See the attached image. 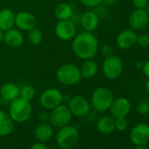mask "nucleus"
I'll return each mask as SVG.
<instances>
[{
  "mask_svg": "<svg viewBox=\"0 0 149 149\" xmlns=\"http://www.w3.org/2000/svg\"><path fill=\"white\" fill-rule=\"evenodd\" d=\"M99 42L93 33L81 32L72 40V51L81 60L93 59L98 53Z\"/></svg>",
  "mask_w": 149,
  "mask_h": 149,
  "instance_id": "1",
  "label": "nucleus"
},
{
  "mask_svg": "<svg viewBox=\"0 0 149 149\" xmlns=\"http://www.w3.org/2000/svg\"><path fill=\"white\" fill-rule=\"evenodd\" d=\"M57 81L66 86H71L78 84L83 78L80 68L74 63H65L59 67L56 71Z\"/></svg>",
  "mask_w": 149,
  "mask_h": 149,
  "instance_id": "2",
  "label": "nucleus"
},
{
  "mask_svg": "<svg viewBox=\"0 0 149 149\" xmlns=\"http://www.w3.org/2000/svg\"><path fill=\"white\" fill-rule=\"evenodd\" d=\"M33 107L29 101L21 97L11 102L9 106V115L13 122L24 123L26 122L32 116Z\"/></svg>",
  "mask_w": 149,
  "mask_h": 149,
  "instance_id": "3",
  "label": "nucleus"
},
{
  "mask_svg": "<svg viewBox=\"0 0 149 149\" xmlns=\"http://www.w3.org/2000/svg\"><path fill=\"white\" fill-rule=\"evenodd\" d=\"M112 92L105 87L97 88L91 95V106L99 112H104L109 110L113 101Z\"/></svg>",
  "mask_w": 149,
  "mask_h": 149,
  "instance_id": "4",
  "label": "nucleus"
},
{
  "mask_svg": "<svg viewBox=\"0 0 149 149\" xmlns=\"http://www.w3.org/2000/svg\"><path fill=\"white\" fill-rule=\"evenodd\" d=\"M79 140L78 130L73 125H65L59 128L56 134V142L60 147L71 148Z\"/></svg>",
  "mask_w": 149,
  "mask_h": 149,
  "instance_id": "5",
  "label": "nucleus"
},
{
  "mask_svg": "<svg viewBox=\"0 0 149 149\" xmlns=\"http://www.w3.org/2000/svg\"><path fill=\"white\" fill-rule=\"evenodd\" d=\"M123 61L117 55H111L105 57L103 62V73L104 77L111 80L118 78L123 72Z\"/></svg>",
  "mask_w": 149,
  "mask_h": 149,
  "instance_id": "6",
  "label": "nucleus"
},
{
  "mask_svg": "<svg viewBox=\"0 0 149 149\" xmlns=\"http://www.w3.org/2000/svg\"><path fill=\"white\" fill-rule=\"evenodd\" d=\"M72 113L68 105L61 104L56 106L49 113V122L52 126L61 128L69 125L72 119Z\"/></svg>",
  "mask_w": 149,
  "mask_h": 149,
  "instance_id": "7",
  "label": "nucleus"
},
{
  "mask_svg": "<svg viewBox=\"0 0 149 149\" xmlns=\"http://www.w3.org/2000/svg\"><path fill=\"white\" fill-rule=\"evenodd\" d=\"M40 104L46 110H53L63 101L62 93L56 88H48L40 96Z\"/></svg>",
  "mask_w": 149,
  "mask_h": 149,
  "instance_id": "8",
  "label": "nucleus"
},
{
  "mask_svg": "<svg viewBox=\"0 0 149 149\" xmlns=\"http://www.w3.org/2000/svg\"><path fill=\"white\" fill-rule=\"evenodd\" d=\"M54 33L58 39L69 41L77 35V26L71 19L58 20L54 27Z\"/></svg>",
  "mask_w": 149,
  "mask_h": 149,
  "instance_id": "9",
  "label": "nucleus"
},
{
  "mask_svg": "<svg viewBox=\"0 0 149 149\" xmlns=\"http://www.w3.org/2000/svg\"><path fill=\"white\" fill-rule=\"evenodd\" d=\"M68 108L72 113L77 117L86 116L91 110V104L84 96L77 95L73 97L68 103Z\"/></svg>",
  "mask_w": 149,
  "mask_h": 149,
  "instance_id": "10",
  "label": "nucleus"
},
{
  "mask_svg": "<svg viewBox=\"0 0 149 149\" xmlns=\"http://www.w3.org/2000/svg\"><path fill=\"white\" fill-rule=\"evenodd\" d=\"M37 19L30 12L22 11L15 14V26L20 31H26L36 27Z\"/></svg>",
  "mask_w": 149,
  "mask_h": 149,
  "instance_id": "11",
  "label": "nucleus"
},
{
  "mask_svg": "<svg viewBox=\"0 0 149 149\" xmlns=\"http://www.w3.org/2000/svg\"><path fill=\"white\" fill-rule=\"evenodd\" d=\"M109 111L111 116L114 118H125L131 111V103L125 97L113 99Z\"/></svg>",
  "mask_w": 149,
  "mask_h": 149,
  "instance_id": "12",
  "label": "nucleus"
},
{
  "mask_svg": "<svg viewBox=\"0 0 149 149\" xmlns=\"http://www.w3.org/2000/svg\"><path fill=\"white\" fill-rule=\"evenodd\" d=\"M130 139L135 146L146 145L149 142V125L145 123L136 125L131 131Z\"/></svg>",
  "mask_w": 149,
  "mask_h": 149,
  "instance_id": "13",
  "label": "nucleus"
},
{
  "mask_svg": "<svg viewBox=\"0 0 149 149\" xmlns=\"http://www.w3.org/2000/svg\"><path fill=\"white\" fill-rule=\"evenodd\" d=\"M128 22L134 30L145 29L149 24V16L145 9H136L129 16Z\"/></svg>",
  "mask_w": 149,
  "mask_h": 149,
  "instance_id": "14",
  "label": "nucleus"
},
{
  "mask_svg": "<svg viewBox=\"0 0 149 149\" xmlns=\"http://www.w3.org/2000/svg\"><path fill=\"white\" fill-rule=\"evenodd\" d=\"M137 34L133 30L126 29L120 32L117 38L116 43L118 47L121 49H129L136 44Z\"/></svg>",
  "mask_w": 149,
  "mask_h": 149,
  "instance_id": "15",
  "label": "nucleus"
},
{
  "mask_svg": "<svg viewBox=\"0 0 149 149\" xmlns=\"http://www.w3.org/2000/svg\"><path fill=\"white\" fill-rule=\"evenodd\" d=\"M24 35L18 28H11L4 33V42L11 47H19L24 44Z\"/></svg>",
  "mask_w": 149,
  "mask_h": 149,
  "instance_id": "16",
  "label": "nucleus"
},
{
  "mask_svg": "<svg viewBox=\"0 0 149 149\" xmlns=\"http://www.w3.org/2000/svg\"><path fill=\"white\" fill-rule=\"evenodd\" d=\"M80 24L84 31L93 33L99 25V18L97 13L92 11H88L83 13L80 18Z\"/></svg>",
  "mask_w": 149,
  "mask_h": 149,
  "instance_id": "17",
  "label": "nucleus"
},
{
  "mask_svg": "<svg viewBox=\"0 0 149 149\" xmlns=\"http://www.w3.org/2000/svg\"><path fill=\"white\" fill-rule=\"evenodd\" d=\"M20 89L13 83H6L0 88V95L7 102H12L19 97Z\"/></svg>",
  "mask_w": 149,
  "mask_h": 149,
  "instance_id": "18",
  "label": "nucleus"
},
{
  "mask_svg": "<svg viewBox=\"0 0 149 149\" xmlns=\"http://www.w3.org/2000/svg\"><path fill=\"white\" fill-rule=\"evenodd\" d=\"M14 26L15 13L8 8H3L0 10V29L6 32Z\"/></svg>",
  "mask_w": 149,
  "mask_h": 149,
  "instance_id": "19",
  "label": "nucleus"
},
{
  "mask_svg": "<svg viewBox=\"0 0 149 149\" xmlns=\"http://www.w3.org/2000/svg\"><path fill=\"white\" fill-rule=\"evenodd\" d=\"M54 134V129L51 124L40 123L34 130V137L40 142L49 140Z\"/></svg>",
  "mask_w": 149,
  "mask_h": 149,
  "instance_id": "20",
  "label": "nucleus"
},
{
  "mask_svg": "<svg viewBox=\"0 0 149 149\" xmlns=\"http://www.w3.org/2000/svg\"><path fill=\"white\" fill-rule=\"evenodd\" d=\"M14 128V122L10 115L0 110V137L11 134Z\"/></svg>",
  "mask_w": 149,
  "mask_h": 149,
  "instance_id": "21",
  "label": "nucleus"
},
{
  "mask_svg": "<svg viewBox=\"0 0 149 149\" xmlns=\"http://www.w3.org/2000/svg\"><path fill=\"white\" fill-rule=\"evenodd\" d=\"M80 71L82 78L91 79L96 76L98 71V65L93 59L85 60L84 64L80 68Z\"/></svg>",
  "mask_w": 149,
  "mask_h": 149,
  "instance_id": "22",
  "label": "nucleus"
},
{
  "mask_svg": "<svg viewBox=\"0 0 149 149\" xmlns=\"http://www.w3.org/2000/svg\"><path fill=\"white\" fill-rule=\"evenodd\" d=\"M73 14H74L73 8L68 3H60L54 7V15L58 20L71 19Z\"/></svg>",
  "mask_w": 149,
  "mask_h": 149,
  "instance_id": "23",
  "label": "nucleus"
},
{
  "mask_svg": "<svg viewBox=\"0 0 149 149\" xmlns=\"http://www.w3.org/2000/svg\"><path fill=\"white\" fill-rule=\"evenodd\" d=\"M97 129L100 133L110 134L115 130V118L111 116H104L97 123Z\"/></svg>",
  "mask_w": 149,
  "mask_h": 149,
  "instance_id": "24",
  "label": "nucleus"
},
{
  "mask_svg": "<svg viewBox=\"0 0 149 149\" xmlns=\"http://www.w3.org/2000/svg\"><path fill=\"white\" fill-rule=\"evenodd\" d=\"M27 39L31 44L38 46L43 40V33L39 28L34 27L27 32Z\"/></svg>",
  "mask_w": 149,
  "mask_h": 149,
  "instance_id": "25",
  "label": "nucleus"
},
{
  "mask_svg": "<svg viewBox=\"0 0 149 149\" xmlns=\"http://www.w3.org/2000/svg\"><path fill=\"white\" fill-rule=\"evenodd\" d=\"M35 94H36V91H35L34 87L32 86V85L26 84V85H24L20 89L19 97H21V98H23V99H25L26 101L31 102L34 98Z\"/></svg>",
  "mask_w": 149,
  "mask_h": 149,
  "instance_id": "26",
  "label": "nucleus"
},
{
  "mask_svg": "<svg viewBox=\"0 0 149 149\" xmlns=\"http://www.w3.org/2000/svg\"><path fill=\"white\" fill-rule=\"evenodd\" d=\"M128 127V121L125 118H115V129L119 132H124Z\"/></svg>",
  "mask_w": 149,
  "mask_h": 149,
  "instance_id": "27",
  "label": "nucleus"
},
{
  "mask_svg": "<svg viewBox=\"0 0 149 149\" xmlns=\"http://www.w3.org/2000/svg\"><path fill=\"white\" fill-rule=\"evenodd\" d=\"M137 111L140 115H147L149 113V102L141 101L137 106Z\"/></svg>",
  "mask_w": 149,
  "mask_h": 149,
  "instance_id": "28",
  "label": "nucleus"
},
{
  "mask_svg": "<svg viewBox=\"0 0 149 149\" xmlns=\"http://www.w3.org/2000/svg\"><path fill=\"white\" fill-rule=\"evenodd\" d=\"M136 44L139 45L140 47H149V35L143 33L139 36H137V41Z\"/></svg>",
  "mask_w": 149,
  "mask_h": 149,
  "instance_id": "29",
  "label": "nucleus"
},
{
  "mask_svg": "<svg viewBox=\"0 0 149 149\" xmlns=\"http://www.w3.org/2000/svg\"><path fill=\"white\" fill-rule=\"evenodd\" d=\"M100 52L102 54V55L105 58V57H108V56H111L113 54V49L111 47V45L109 44H103L101 47H100Z\"/></svg>",
  "mask_w": 149,
  "mask_h": 149,
  "instance_id": "30",
  "label": "nucleus"
},
{
  "mask_svg": "<svg viewBox=\"0 0 149 149\" xmlns=\"http://www.w3.org/2000/svg\"><path fill=\"white\" fill-rule=\"evenodd\" d=\"M80 2L83 6L86 7H97L102 3V0H80Z\"/></svg>",
  "mask_w": 149,
  "mask_h": 149,
  "instance_id": "31",
  "label": "nucleus"
},
{
  "mask_svg": "<svg viewBox=\"0 0 149 149\" xmlns=\"http://www.w3.org/2000/svg\"><path fill=\"white\" fill-rule=\"evenodd\" d=\"M148 0H132L133 6L136 9H146Z\"/></svg>",
  "mask_w": 149,
  "mask_h": 149,
  "instance_id": "32",
  "label": "nucleus"
},
{
  "mask_svg": "<svg viewBox=\"0 0 149 149\" xmlns=\"http://www.w3.org/2000/svg\"><path fill=\"white\" fill-rule=\"evenodd\" d=\"M40 120L41 123H47L49 121V113L41 112L40 115Z\"/></svg>",
  "mask_w": 149,
  "mask_h": 149,
  "instance_id": "33",
  "label": "nucleus"
},
{
  "mask_svg": "<svg viewBox=\"0 0 149 149\" xmlns=\"http://www.w3.org/2000/svg\"><path fill=\"white\" fill-rule=\"evenodd\" d=\"M30 149H47V147L43 142H36L30 147Z\"/></svg>",
  "mask_w": 149,
  "mask_h": 149,
  "instance_id": "34",
  "label": "nucleus"
},
{
  "mask_svg": "<svg viewBox=\"0 0 149 149\" xmlns=\"http://www.w3.org/2000/svg\"><path fill=\"white\" fill-rule=\"evenodd\" d=\"M144 74L147 77H149V60L146 61V62H144V65H143V68H142Z\"/></svg>",
  "mask_w": 149,
  "mask_h": 149,
  "instance_id": "35",
  "label": "nucleus"
},
{
  "mask_svg": "<svg viewBox=\"0 0 149 149\" xmlns=\"http://www.w3.org/2000/svg\"><path fill=\"white\" fill-rule=\"evenodd\" d=\"M117 2V0H102V3L106 6H112Z\"/></svg>",
  "mask_w": 149,
  "mask_h": 149,
  "instance_id": "36",
  "label": "nucleus"
},
{
  "mask_svg": "<svg viewBox=\"0 0 149 149\" xmlns=\"http://www.w3.org/2000/svg\"><path fill=\"white\" fill-rule=\"evenodd\" d=\"M143 65H144V62L141 61H139L135 63V68H138V69H142L143 68Z\"/></svg>",
  "mask_w": 149,
  "mask_h": 149,
  "instance_id": "37",
  "label": "nucleus"
},
{
  "mask_svg": "<svg viewBox=\"0 0 149 149\" xmlns=\"http://www.w3.org/2000/svg\"><path fill=\"white\" fill-rule=\"evenodd\" d=\"M133 149H149V148L145 145H141V146H135Z\"/></svg>",
  "mask_w": 149,
  "mask_h": 149,
  "instance_id": "38",
  "label": "nucleus"
},
{
  "mask_svg": "<svg viewBox=\"0 0 149 149\" xmlns=\"http://www.w3.org/2000/svg\"><path fill=\"white\" fill-rule=\"evenodd\" d=\"M4 31H2L1 29H0V43H1L3 40H4Z\"/></svg>",
  "mask_w": 149,
  "mask_h": 149,
  "instance_id": "39",
  "label": "nucleus"
},
{
  "mask_svg": "<svg viewBox=\"0 0 149 149\" xmlns=\"http://www.w3.org/2000/svg\"><path fill=\"white\" fill-rule=\"evenodd\" d=\"M145 89L146 91V92L149 94V80L146 83V85H145Z\"/></svg>",
  "mask_w": 149,
  "mask_h": 149,
  "instance_id": "40",
  "label": "nucleus"
},
{
  "mask_svg": "<svg viewBox=\"0 0 149 149\" xmlns=\"http://www.w3.org/2000/svg\"><path fill=\"white\" fill-rule=\"evenodd\" d=\"M145 10L146 11V13H147V14H148V16H149V0H148L147 5H146V9H145Z\"/></svg>",
  "mask_w": 149,
  "mask_h": 149,
  "instance_id": "41",
  "label": "nucleus"
},
{
  "mask_svg": "<svg viewBox=\"0 0 149 149\" xmlns=\"http://www.w3.org/2000/svg\"><path fill=\"white\" fill-rule=\"evenodd\" d=\"M59 149H70V148H65V147H60Z\"/></svg>",
  "mask_w": 149,
  "mask_h": 149,
  "instance_id": "42",
  "label": "nucleus"
}]
</instances>
